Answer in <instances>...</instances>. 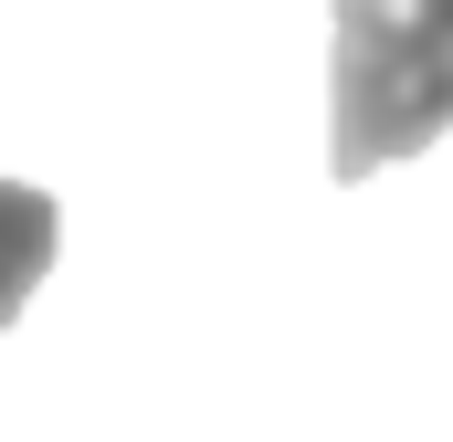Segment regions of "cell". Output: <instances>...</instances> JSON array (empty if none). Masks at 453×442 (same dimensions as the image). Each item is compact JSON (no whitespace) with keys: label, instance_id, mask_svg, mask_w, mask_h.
Listing matches in <instances>:
<instances>
[{"label":"cell","instance_id":"7a4b0ae2","mask_svg":"<svg viewBox=\"0 0 453 442\" xmlns=\"http://www.w3.org/2000/svg\"><path fill=\"white\" fill-rule=\"evenodd\" d=\"M53 253H64V211H53V190L0 179V337L21 327V306H32V285L53 274Z\"/></svg>","mask_w":453,"mask_h":442},{"label":"cell","instance_id":"3957f363","mask_svg":"<svg viewBox=\"0 0 453 442\" xmlns=\"http://www.w3.org/2000/svg\"><path fill=\"white\" fill-rule=\"evenodd\" d=\"M443 11H453V0H443Z\"/></svg>","mask_w":453,"mask_h":442},{"label":"cell","instance_id":"6da1fadb","mask_svg":"<svg viewBox=\"0 0 453 442\" xmlns=\"http://www.w3.org/2000/svg\"><path fill=\"white\" fill-rule=\"evenodd\" d=\"M327 169L380 179L422 158L453 126V11L443 0H338V64H327Z\"/></svg>","mask_w":453,"mask_h":442}]
</instances>
